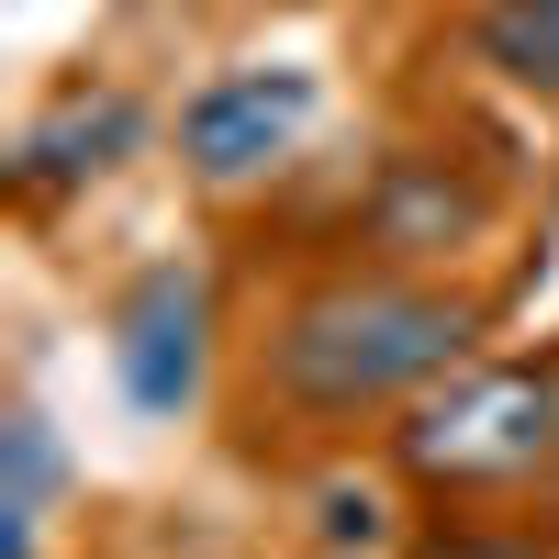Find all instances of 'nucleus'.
Returning <instances> with one entry per match:
<instances>
[{
	"label": "nucleus",
	"mask_w": 559,
	"mask_h": 559,
	"mask_svg": "<svg viewBox=\"0 0 559 559\" xmlns=\"http://www.w3.org/2000/svg\"><path fill=\"white\" fill-rule=\"evenodd\" d=\"M392 459L426 492H526L559 471V358L515 369H448L437 392L403 403Z\"/></svg>",
	"instance_id": "f03ea898"
},
{
	"label": "nucleus",
	"mask_w": 559,
	"mask_h": 559,
	"mask_svg": "<svg viewBox=\"0 0 559 559\" xmlns=\"http://www.w3.org/2000/svg\"><path fill=\"white\" fill-rule=\"evenodd\" d=\"M403 559H548L537 537H503V526H426Z\"/></svg>",
	"instance_id": "1a4fd4ad"
},
{
	"label": "nucleus",
	"mask_w": 559,
	"mask_h": 559,
	"mask_svg": "<svg viewBox=\"0 0 559 559\" xmlns=\"http://www.w3.org/2000/svg\"><path fill=\"white\" fill-rule=\"evenodd\" d=\"M0 537H12V559H34L45 537V503H57V426H45L34 403H12V426H0Z\"/></svg>",
	"instance_id": "6e6552de"
},
{
	"label": "nucleus",
	"mask_w": 559,
	"mask_h": 559,
	"mask_svg": "<svg viewBox=\"0 0 559 559\" xmlns=\"http://www.w3.org/2000/svg\"><path fill=\"white\" fill-rule=\"evenodd\" d=\"M471 57L503 90H526V102H559V0H481Z\"/></svg>",
	"instance_id": "0eeeda50"
},
{
	"label": "nucleus",
	"mask_w": 559,
	"mask_h": 559,
	"mask_svg": "<svg viewBox=\"0 0 559 559\" xmlns=\"http://www.w3.org/2000/svg\"><path fill=\"white\" fill-rule=\"evenodd\" d=\"M202 358H213V292H202V269H134V292L112 302V381L134 414H191L202 403Z\"/></svg>",
	"instance_id": "20e7f679"
},
{
	"label": "nucleus",
	"mask_w": 559,
	"mask_h": 559,
	"mask_svg": "<svg viewBox=\"0 0 559 559\" xmlns=\"http://www.w3.org/2000/svg\"><path fill=\"white\" fill-rule=\"evenodd\" d=\"M481 224H492V191H481V179H459L448 157H392V168H381V191L358 202V236L381 247V258L471 247Z\"/></svg>",
	"instance_id": "423d86ee"
},
{
	"label": "nucleus",
	"mask_w": 559,
	"mask_h": 559,
	"mask_svg": "<svg viewBox=\"0 0 559 559\" xmlns=\"http://www.w3.org/2000/svg\"><path fill=\"white\" fill-rule=\"evenodd\" d=\"M313 515H324V548H381V503H369L358 481H336Z\"/></svg>",
	"instance_id": "9d476101"
},
{
	"label": "nucleus",
	"mask_w": 559,
	"mask_h": 559,
	"mask_svg": "<svg viewBox=\"0 0 559 559\" xmlns=\"http://www.w3.org/2000/svg\"><path fill=\"white\" fill-rule=\"evenodd\" d=\"M313 68L269 57V68H224L191 90V112H179V157H191L202 191H247V179H269L280 157H302L313 134Z\"/></svg>",
	"instance_id": "7ed1b4c3"
},
{
	"label": "nucleus",
	"mask_w": 559,
	"mask_h": 559,
	"mask_svg": "<svg viewBox=\"0 0 559 559\" xmlns=\"http://www.w3.org/2000/svg\"><path fill=\"white\" fill-rule=\"evenodd\" d=\"M481 336V302L471 292H437V280H403V269H347V280H313V292L269 324L258 347V392L302 426H347V414H381L437 392Z\"/></svg>",
	"instance_id": "f257e3e1"
},
{
	"label": "nucleus",
	"mask_w": 559,
	"mask_h": 559,
	"mask_svg": "<svg viewBox=\"0 0 559 559\" xmlns=\"http://www.w3.org/2000/svg\"><path fill=\"white\" fill-rule=\"evenodd\" d=\"M134 134H146V102H134V90H57V102H45L23 134H12V202H68V191H90V179H112L123 157H134Z\"/></svg>",
	"instance_id": "39448f33"
}]
</instances>
